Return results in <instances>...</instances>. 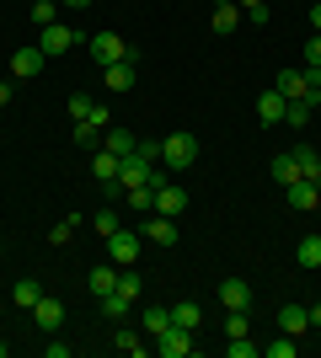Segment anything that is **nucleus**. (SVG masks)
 <instances>
[{"mask_svg":"<svg viewBox=\"0 0 321 358\" xmlns=\"http://www.w3.org/2000/svg\"><path fill=\"white\" fill-rule=\"evenodd\" d=\"M161 166H166V171H193V166H199V139L187 134V129L166 134L161 139Z\"/></svg>","mask_w":321,"mask_h":358,"instance_id":"obj_1","label":"nucleus"},{"mask_svg":"<svg viewBox=\"0 0 321 358\" xmlns=\"http://www.w3.org/2000/svg\"><path fill=\"white\" fill-rule=\"evenodd\" d=\"M273 91H278V96H284V102H311V107L321 102V86H316V80H311L306 70H278Z\"/></svg>","mask_w":321,"mask_h":358,"instance_id":"obj_2","label":"nucleus"},{"mask_svg":"<svg viewBox=\"0 0 321 358\" xmlns=\"http://www.w3.org/2000/svg\"><path fill=\"white\" fill-rule=\"evenodd\" d=\"M139 246H145V236L129 230V224H118V230L107 236V257H113L118 268H134V262H139Z\"/></svg>","mask_w":321,"mask_h":358,"instance_id":"obj_3","label":"nucleus"},{"mask_svg":"<svg viewBox=\"0 0 321 358\" xmlns=\"http://www.w3.org/2000/svg\"><path fill=\"white\" fill-rule=\"evenodd\" d=\"M155 348H161V358H193V353H199V331L166 327L161 337H155Z\"/></svg>","mask_w":321,"mask_h":358,"instance_id":"obj_4","label":"nucleus"},{"mask_svg":"<svg viewBox=\"0 0 321 358\" xmlns=\"http://www.w3.org/2000/svg\"><path fill=\"white\" fill-rule=\"evenodd\" d=\"M76 43H86V32L64 27V22H54V27H43V38H38V48H43L48 59H59V54H70Z\"/></svg>","mask_w":321,"mask_h":358,"instance_id":"obj_5","label":"nucleus"},{"mask_svg":"<svg viewBox=\"0 0 321 358\" xmlns=\"http://www.w3.org/2000/svg\"><path fill=\"white\" fill-rule=\"evenodd\" d=\"M86 48H92V59H97V70H107V64H118V59H129V43H123L118 32H97V38H86Z\"/></svg>","mask_w":321,"mask_h":358,"instance_id":"obj_6","label":"nucleus"},{"mask_svg":"<svg viewBox=\"0 0 321 358\" xmlns=\"http://www.w3.org/2000/svg\"><path fill=\"white\" fill-rule=\"evenodd\" d=\"M43 64H48V54H43L38 43L16 48V54H11V80H38V75H43Z\"/></svg>","mask_w":321,"mask_h":358,"instance_id":"obj_7","label":"nucleus"},{"mask_svg":"<svg viewBox=\"0 0 321 358\" xmlns=\"http://www.w3.org/2000/svg\"><path fill=\"white\" fill-rule=\"evenodd\" d=\"M139 236L150 241V246H161V252H171V246H177V220H166V214H150V220L139 224Z\"/></svg>","mask_w":321,"mask_h":358,"instance_id":"obj_8","label":"nucleus"},{"mask_svg":"<svg viewBox=\"0 0 321 358\" xmlns=\"http://www.w3.org/2000/svg\"><path fill=\"white\" fill-rule=\"evenodd\" d=\"M183 209H187V187H177V182H161V187H155V214L177 220Z\"/></svg>","mask_w":321,"mask_h":358,"instance_id":"obj_9","label":"nucleus"},{"mask_svg":"<svg viewBox=\"0 0 321 358\" xmlns=\"http://www.w3.org/2000/svg\"><path fill=\"white\" fill-rule=\"evenodd\" d=\"M134 80H139V64L134 59H118V64H107V70H102V86L107 91H134Z\"/></svg>","mask_w":321,"mask_h":358,"instance_id":"obj_10","label":"nucleus"},{"mask_svg":"<svg viewBox=\"0 0 321 358\" xmlns=\"http://www.w3.org/2000/svg\"><path fill=\"white\" fill-rule=\"evenodd\" d=\"M32 321H38V331H48V337H54V331H59L64 327V305H59V299H38V305H32Z\"/></svg>","mask_w":321,"mask_h":358,"instance_id":"obj_11","label":"nucleus"},{"mask_svg":"<svg viewBox=\"0 0 321 358\" xmlns=\"http://www.w3.org/2000/svg\"><path fill=\"white\" fill-rule=\"evenodd\" d=\"M214 299H220L225 310H252V289H246V278H225Z\"/></svg>","mask_w":321,"mask_h":358,"instance_id":"obj_12","label":"nucleus"},{"mask_svg":"<svg viewBox=\"0 0 321 358\" xmlns=\"http://www.w3.org/2000/svg\"><path fill=\"white\" fill-rule=\"evenodd\" d=\"M86 289H92L97 299H107L113 289H118V262H97V268L86 273Z\"/></svg>","mask_w":321,"mask_h":358,"instance_id":"obj_13","label":"nucleus"},{"mask_svg":"<svg viewBox=\"0 0 321 358\" xmlns=\"http://www.w3.org/2000/svg\"><path fill=\"white\" fill-rule=\"evenodd\" d=\"M284 193H290V209H300V214H311V209L321 203V187H316V182H306V177H300V182H290Z\"/></svg>","mask_w":321,"mask_h":358,"instance_id":"obj_14","label":"nucleus"},{"mask_svg":"<svg viewBox=\"0 0 321 358\" xmlns=\"http://www.w3.org/2000/svg\"><path fill=\"white\" fill-rule=\"evenodd\" d=\"M278 331H290V337H306L311 331V315H306V305H284V310H278Z\"/></svg>","mask_w":321,"mask_h":358,"instance_id":"obj_15","label":"nucleus"},{"mask_svg":"<svg viewBox=\"0 0 321 358\" xmlns=\"http://www.w3.org/2000/svg\"><path fill=\"white\" fill-rule=\"evenodd\" d=\"M209 27L220 32V38H225V32H236V27H241V6H236V0H220V6H214V16H209Z\"/></svg>","mask_w":321,"mask_h":358,"instance_id":"obj_16","label":"nucleus"},{"mask_svg":"<svg viewBox=\"0 0 321 358\" xmlns=\"http://www.w3.org/2000/svg\"><path fill=\"white\" fill-rule=\"evenodd\" d=\"M171 327L199 331L204 327V305H199V299H177V305H171Z\"/></svg>","mask_w":321,"mask_h":358,"instance_id":"obj_17","label":"nucleus"},{"mask_svg":"<svg viewBox=\"0 0 321 358\" xmlns=\"http://www.w3.org/2000/svg\"><path fill=\"white\" fill-rule=\"evenodd\" d=\"M139 327H145V337H161V331L171 327V305H145V310H139Z\"/></svg>","mask_w":321,"mask_h":358,"instance_id":"obj_18","label":"nucleus"},{"mask_svg":"<svg viewBox=\"0 0 321 358\" xmlns=\"http://www.w3.org/2000/svg\"><path fill=\"white\" fill-rule=\"evenodd\" d=\"M290 155L300 161V177H306V182H316V187H321V150H311V145H294Z\"/></svg>","mask_w":321,"mask_h":358,"instance_id":"obj_19","label":"nucleus"},{"mask_svg":"<svg viewBox=\"0 0 321 358\" xmlns=\"http://www.w3.org/2000/svg\"><path fill=\"white\" fill-rule=\"evenodd\" d=\"M268 177H273L278 187H290V182H300V161H294L290 150H284V155H273V166H268Z\"/></svg>","mask_w":321,"mask_h":358,"instance_id":"obj_20","label":"nucleus"},{"mask_svg":"<svg viewBox=\"0 0 321 358\" xmlns=\"http://www.w3.org/2000/svg\"><path fill=\"white\" fill-rule=\"evenodd\" d=\"M284 107H290V102H284V96L268 86V91L257 96V118H262V123H284Z\"/></svg>","mask_w":321,"mask_h":358,"instance_id":"obj_21","label":"nucleus"},{"mask_svg":"<svg viewBox=\"0 0 321 358\" xmlns=\"http://www.w3.org/2000/svg\"><path fill=\"white\" fill-rule=\"evenodd\" d=\"M113 294H118V299H129V305H134V299L145 294V278H139L134 268H118V289H113Z\"/></svg>","mask_w":321,"mask_h":358,"instance_id":"obj_22","label":"nucleus"},{"mask_svg":"<svg viewBox=\"0 0 321 358\" xmlns=\"http://www.w3.org/2000/svg\"><path fill=\"white\" fill-rule=\"evenodd\" d=\"M123 209H134V214H155V187H129V193H123Z\"/></svg>","mask_w":321,"mask_h":358,"instance_id":"obj_23","label":"nucleus"},{"mask_svg":"<svg viewBox=\"0 0 321 358\" xmlns=\"http://www.w3.org/2000/svg\"><path fill=\"white\" fill-rule=\"evenodd\" d=\"M294 262H300V268H321V236H300V246H294Z\"/></svg>","mask_w":321,"mask_h":358,"instance_id":"obj_24","label":"nucleus"},{"mask_svg":"<svg viewBox=\"0 0 321 358\" xmlns=\"http://www.w3.org/2000/svg\"><path fill=\"white\" fill-rule=\"evenodd\" d=\"M134 145H139V139L129 134V129H107V134H102V150H113L118 161H123V155H129V150H134Z\"/></svg>","mask_w":321,"mask_h":358,"instance_id":"obj_25","label":"nucleus"},{"mask_svg":"<svg viewBox=\"0 0 321 358\" xmlns=\"http://www.w3.org/2000/svg\"><path fill=\"white\" fill-rule=\"evenodd\" d=\"M92 177L97 182H113V177H118V155H113V150H97V155H92Z\"/></svg>","mask_w":321,"mask_h":358,"instance_id":"obj_26","label":"nucleus"},{"mask_svg":"<svg viewBox=\"0 0 321 358\" xmlns=\"http://www.w3.org/2000/svg\"><path fill=\"white\" fill-rule=\"evenodd\" d=\"M11 299H16V305H22V310H32V305L43 299V289H38V278H22V284L11 289Z\"/></svg>","mask_w":321,"mask_h":358,"instance_id":"obj_27","label":"nucleus"},{"mask_svg":"<svg viewBox=\"0 0 321 358\" xmlns=\"http://www.w3.org/2000/svg\"><path fill=\"white\" fill-rule=\"evenodd\" d=\"M32 22H38V27H54V22H59V0H32Z\"/></svg>","mask_w":321,"mask_h":358,"instance_id":"obj_28","label":"nucleus"},{"mask_svg":"<svg viewBox=\"0 0 321 358\" xmlns=\"http://www.w3.org/2000/svg\"><path fill=\"white\" fill-rule=\"evenodd\" d=\"M118 348H123V353H134V358H145V353H150V343H145L139 331H129V327H118Z\"/></svg>","mask_w":321,"mask_h":358,"instance_id":"obj_29","label":"nucleus"},{"mask_svg":"<svg viewBox=\"0 0 321 358\" xmlns=\"http://www.w3.org/2000/svg\"><path fill=\"white\" fill-rule=\"evenodd\" d=\"M76 150H102V129L97 123H76Z\"/></svg>","mask_w":321,"mask_h":358,"instance_id":"obj_30","label":"nucleus"},{"mask_svg":"<svg viewBox=\"0 0 321 358\" xmlns=\"http://www.w3.org/2000/svg\"><path fill=\"white\" fill-rule=\"evenodd\" d=\"M311 113H316L311 102H290V107H284V123H290V129H306V123H311Z\"/></svg>","mask_w":321,"mask_h":358,"instance_id":"obj_31","label":"nucleus"},{"mask_svg":"<svg viewBox=\"0 0 321 358\" xmlns=\"http://www.w3.org/2000/svg\"><path fill=\"white\" fill-rule=\"evenodd\" d=\"M92 224L102 230V236H113V230L123 224V220H118V203H107V209H97V214H92Z\"/></svg>","mask_w":321,"mask_h":358,"instance_id":"obj_32","label":"nucleus"},{"mask_svg":"<svg viewBox=\"0 0 321 358\" xmlns=\"http://www.w3.org/2000/svg\"><path fill=\"white\" fill-rule=\"evenodd\" d=\"M262 353H268V358H294V353H300V343H294L290 331H284V337H278V343H268Z\"/></svg>","mask_w":321,"mask_h":358,"instance_id":"obj_33","label":"nucleus"},{"mask_svg":"<svg viewBox=\"0 0 321 358\" xmlns=\"http://www.w3.org/2000/svg\"><path fill=\"white\" fill-rule=\"evenodd\" d=\"M92 96H86V91H76V96H70V123H80V118H92Z\"/></svg>","mask_w":321,"mask_h":358,"instance_id":"obj_34","label":"nucleus"},{"mask_svg":"<svg viewBox=\"0 0 321 358\" xmlns=\"http://www.w3.org/2000/svg\"><path fill=\"white\" fill-rule=\"evenodd\" d=\"M129 310H134V305H129V299H118V294H107V299H102V315H107V321H123Z\"/></svg>","mask_w":321,"mask_h":358,"instance_id":"obj_35","label":"nucleus"},{"mask_svg":"<svg viewBox=\"0 0 321 358\" xmlns=\"http://www.w3.org/2000/svg\"><path fill=\"white\" fill-rule=\"evenodd\" d=\"M76 214H70V220H59V224H54V230H48V241H54V246H64V241H70V236H76Z\"/></svg>","mask_w":321,"mask_h":358,"instance_id":"obj_36","label":"nucleus"},{"mask_svg":"<svg viewBox=\"0 0 321 358\" xmlns=\"http://www.w3.org/2000/svg\"><path fill=\"white\" fill-rule=\"evenodd\" d=\"M225 353H230V358H257V343H252V337H230Z\"/></svg>","mask_w":321,"mask_h":358,"instance_id":"obj_37","label":"nucleus"},{"mask_svg":"<svg viewBox=\"0 0 321 358\" xmlns=\"http://www.w3.org/2000/svg\"><path fill=\"white\" fill-rule=\"evenodd\" d=\"M300 70H321V32H311V43H306V64Z\"/></svg>","mask_w":321,"mask_h":358,"instance_id":"obj_38","label":"nucleus"},{"mask_svg":"<svg viewBox=\"0 0 321 358\" xmlns=\"http://www.w3.org/2000/svg\"><path fill=\"white\" fill-rule=\"evenodd\" d=\"M225 337H246V310H230L225 315Z\"/></svg>","mask_w":321,"mask_h":358,"instance_id":"obj_39","label":"nucleus"},{"mask_svg":"<svg viewBox=\"0 0 321 358\" xmlns=\"http://www.w3.org/2000/svg\"><path fill=\"white\" fill-rule=\"evenodd\" d=\"M80 123H97V129H102V134H107V129H113V113H107V107L97 102V107H92V118H80Z\"/></svg>","mask_w":321,"mask_h":358,"instance_id":"obj_40","label":"nucleus"},{"mask_svg":"<svg viewBox=\"0 0 321 358\" xmlns=\"http://www.w3.org/2000/svg\"><path fill=\"white\" fill-rule=\"evenodd\" d=\"M268 16H273V11H268V0H262V6H246V22H252V27H268Z\"/></svg>","mask_w":321,"mask_h":358,"instance_id":"obj_41","label":"nucleus"},{"mask_svg":"<svg viewBox=\"0 0 321 358\" xmlns=\"http://www.w3.org/2000/svg\"><path fill=\"white\" fill-rule=\"evenodd\" d=\"M102 198H107V203H123V182H118V177L102 182Z\"/></svg>","mask_w":321,"mask_h":358,"instance_id":"obj_42","label":"nucleus"},{"mask_svg":"<svg viewBox=\"0 0 321 358\" xmlns=\"http://www.w3.org/2000/svg\"><path fill=\"white\" fill-rule=\"evenodd\" d=\"M11 96H16V80H0V107H11Z\"/></svg>","mask_w":321,"mask_h":358,"instance_id":"obj_43","label":"nucleus"},{"mask_svg":"<svg viewBox=\"0 0 321 358\" xmlns=\"http://www.w3.org/2000/svg\"><path fill=\"white\" fill-rule=\"evenodd\" d=\"M306 315H311V331H321V305H306Z\"/></svg>","mask_w":321,"mask_h":358,"instance_id":"obj_44","label":"nucleus"},{"mask_svg":"<svg viewBox=\"0 0 321 358\" xmlns=\"http://www.w3.org/2000/svg\"><path fill=\"white\" fill-rule=\"evenodd\" d=\"M311 27L321 32V0H316V6H311Z\"/></svg>","mask_w":321,"mask_h":358,"instance_id":"obj_45","label":"nucleus"},{"mask_svg":"<svg viewBox=\"0 0 321 358\" xmlns=\"http://www.w3.org/2000/svg\"><path fill=\"white\" fill-rule=\"evenodd\" d=\"M64 6H70V11H86V6H92V0H64Z\"/></svg>","mask_w":321,"mask_h":358,"instance_id":"obj_46","label":"nucleus"},{"mask_svg":"<svg viewBox=\"0 0 321 358\" xmlns=\"http://www.w3.org/2000/svg\"><path fill=\"white\" fill-rule=\"evenodd\" d=\"M236 6H241V11H246V6H262V0H236Z\"/></svg>","mask_w":321,"mask_h":358,"instance_id":"obj_47","label":"nucleus"},{"mask_svg":"<svg viewBox=\"0 0 321 358\" xmlns=\"http://www.w3.org/2000/svg\"><path fill=\"white\" fill-rule=\"evenodd\" d=\"M6 353H11V343H0V358H6Z\"/></svg>","mask_w":321,"mask_h":358,"instance_id":"obj_48","label":"nucleus"},{"mask_svg":"<svg viewBox=\"0 0 321 358\" xmlns=\"http://www.w3.org/2000/svg\"><path fill=\"white\" fill-rule=\"evenodd\" d=\"M316 80H321V70H316Z\"/></svg>","mask_w":321,"mask_h":358,"instance_id":"obj_49","label":"nucleus"},{"mask_svg":"<svg viewBox=\"0 0 321 358\" xmlns=\"http://www.w3.org/2000/svg\"><path fill=\"white\" fill-rule=\"evenodd\" d=\"M214 6H220V0H214Z\"/></svg>","mask_w":321,"mask_h":358,"instance_id":"obj_50","label":"nucleus"}]
</instances>
